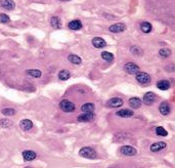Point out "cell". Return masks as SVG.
Here are the masks:
<instances>
[{
	"label": "cell",
	"mask_w": 175,
	"mask_h": 168,
	"mask_svg": "<svg viewBox=\"0 0 175 168\" xmlns=\"http://www.w3.org/2000/svg\"><path fill=\"white\" fill-rule=\"evenodd\" d=\"M68 60H69L72 64H74V65H80L82 62V60L76 55H70L69 57H68Z\"/></svg>",
	"instance_id": "cell-23"
},
{
	"label": "cell",
	"mask_w": 175,
	"mask_h": 168,
	"mask_svg": "<svg viewBox=\"0 0 175 168\" xmlns=\"http://www.w3.org/2000/svg\"><path fill=\"white\" fill-rule=\"evenodd\" d=\"M23 158L26 161H32L36 158V153L31 150H26L23 152Z\"/></svg>",
	"instance_id": "cell-15"
},
{
	"label": "cell",
	"mask_w": 175,
	"mask_h": 168,
	"mask_svg": "<svg viewBox=\"0 0 175 168\" xmlns=\"http://www.w3.org/2000/svg\"><path fill=\"white\" fill-rule=\"evenodd\" d=\"M122 105H123V99H120V97H113V99H111L108 102V106H110L112 108L121 107Z\"/></svg>",
	"instance_id": "cell-10"
},
{
	"label": "cell",
	"mask_w": 175,
	"mask_h": 168,
	"mask_svg": "<svg viewBox=\"0 0 175 168\" xmlns=\"http://www.w3.org/2000/svg\"><path fill=\"white\" fill-rule=\"evenodd\" d=\"M68 26L71 30H80L82 28V23L79 20H74V21L70 22Z\"/></svg>",
	"instance_id": "cell-19"
},
{
	"label": "cell",
	"mask_w": 175,
	"mask_h": 168,
	"mask_svg": "<svg viewBox=\"0 0 175 168\" xmlns=\"http://www.w3.org/2000/svg\"><path fill=\"white\" fill-rule=\"evenodd\" d=\"M9 21H10V19H9L8 15H4V13H0V23L7 24L9 23Z\"/></svg>",
	"instance_id": "cell-31"
},
{
	"label": "cell",
	"mask_w": 175,
	"mask_h": 168,
	"mask_svg": "<svg viewBox=\"0 0 175 168\" xmlns=\"http://www.w3.org/2000/svg\"><path fill=\"white\" fill-rule=\"evenodd\" d=\"M94 109H95V107H94V105L91 103L84 104L81 107V111L85 114H92L94 112Z\"/></svg>",
	"instance_id": "cell-13"
},
{
	"label": "cell",
	"mask_w": 175,
	"mask_h": 168,
	"mask_svg": "<svg viewBox=\"0 0 175 168\" xmlns=\"http://www.w3.org/2000/svg\"><path fill=\"white\" fill-rule=\"evenodd\" d=\"M120 152H121V154H123L125 156H134L137 153L136 149H134L133 147H130V146H123L120 149Z\"/></svg>",
	"instance_id": "cell-5"
},
{
	"label": "cell",
	"mask_w": 175,
	"mask_h": 168,
	"mask_svg": "<svg viewBox=\"0 0 175 168\" xmlns=\"http://www.w3.org/2000/svg\"><path fill=\"white\" fill-rule=\"evenodd\" d=\"M140 30H141L144 33H150L152 31V25H150L148 22H142L140 24Z\"/></svg>",
	"instance_id": "cell-21"
},
{
	"label": "cell",
	"mask_w": 175,
	"mask_h": 168,
	"mask_svg": "<svg viewBox=\"0 0 175 168\" xmlns=\"http://www.w3.org/2000/svg\"><path fill=\"white\" fill-rule=\"evenodd\" d=\"M108 30H110V32H112V33H120V32L125 31L126 25L123 23H117V24H114V25L110 26Z\"/></svg>",
	"instance_id": "cell-4"
},
{
	"label": "cell",
	"mask_w": 175,
	"mask_h": 168,
	"mask_svg": "<svg viewBox=\"0 0 175 168\" xmlns=\"http://www.w3.org/2000/svg\"><path fill=\"white\" fill-rule=\"evenodd\" d=\"M27 74L32 77H35V78H39L41 77V71L39 70H36V69H32V70H28Z\"/></svg>",
	"instance_id": "cell-25"
},
{
	"label": "cell",
	"mask_w": 175,
	"mask_h": 168,
	"mask_svg": "<svg viewBox=\"0 0 175 168\" xmlns=\"http://www.w3.org/2000/svg\"><path fill=\"white\" fill-rule=\"evenodd\" d=\"M135 78L140 84H148L150 82V76L146 72H138L135 74Z\"/></svg>",
	"instance_id": "cell-3"
},
{
	"label": "cell",
	"mask_w": 175,
	"mask_h": 168,
	"mask_svg": "<svg viewBox=\"0 0 175 168\" xmlns=\"http://www.w3.org/2000/svg\"><path fill=\"white\" fill-rule=\"evenodd\" d=\"M157 87L161 90H167V89L170 88V83L167 80H161L157 83Z\"/></svg>",
	"instance_id": "cell-20"
},
{
	"label": "cell",
	"mask_w": 175,
	"mask_h": 168,
	"mask_svg": "<svg viewBox=\"0 0 175 168\" xmlns=\"http://www.w3.org/2000/svg\"><path fill=\"white\" fill-rule=\"evenodd\" d=\"M58 78H60L61 80H63V81L68 80L70 78L69 71H67V70H63V71H61L60 73H58Z\"/></svg>",
	"instance_id": "cell-24"
},
{
	"label": "cell",
	"mask_w": 175,
	"mask_h": 168,
	"mask_svg": "<svg viewBox=\"0 0 175 168\" xmlns=\"http://www.w3.org/2000/svg\"><path fill=\"white\" fill-rule=\"evenodd\" d=\"M92 44L96 48H104V47H106V42L102 37H95L92 39Z\"/></svg>",
	"instance_id": "cell-9"
},
{
	"label": "cell",
	"mask_w": 175,
	"mask_h": 168,
	"mask_svg": "<svg viewBox=\"0 0 175 168\" xmlns=\"http://www.w3.org/2000/svg\"><path fill=\"white\" fill-rule=\"evenodd\" d=\"M79 154L81 157L86 158V159H94L96 158V152L92 148L84 147L79 151Z\"/></svg>",
	"instance_id": "cell-1"
},
{
	"label": "cell",
	"mask_w": 175,
	"mask_h": 168,
	"mask_svg": "<svg viewBox=\"0 0 175 168\" xmlns=\"http://www.w3.org/2000/svg\"><path fill=\"white\" fill-rule=\"evenodd\" d=\"M61 1H70V0H61Z\"/></svg>",
	"instance_id": "cell-33"
},
{
	"label": "cell",
	"mask_w": 175,
	"mask_h": 168,
	"mask_svg": "<svg viewBox=\"0 0 175 168\" xmlns=\"http://www.w3.org/2000/svg\"><path fill=\"white\" fill-rule=\"evenodd\" d=\"M141 104H142L141 99H138V97H131L129 99V106L132 109H138L141 106Z\"/></svg>",
	"instance_id": "cell-16"
},
{
	"label": "cell",
	"mask_w": 175,
	"mask_h": 168,
	"mask_svg": "<svg viewBox=\"0 0 175 168\" xmlns=\"http://www.w3.org/2000/svg\"><path fill=\"white\" fill-rule=\"evenodd\" d=\"M159 55H160L162 57H170V55H171V50L170 49H167V48H162V49H160V51H159Z\"/></svg>",
	"instance_id": "cell-29"
},
{
	"label": "cell",
	"mask_w": 175,
	"mask_h": 168,
	"mask_svg": "<svg viewBox=\"0 0 175 168\" xmlns=\"http://www.w3.org/2000/svg\"><path fill=\"white\" fill-rule=\"evenodd\" d=\"M102 57L106 62H111V61L114 60V55H113V53L108 52V51H104V52H102Z\"/></svg>",
	"instance_id": "cell-26"
},
{
	"label": "cell",
	"mask_w": 175,
	"mask_h": 168,
	"mask_svg": "<svg viewBox=\"0 0 175 168\" xmlns=\"http://www.w3.org/2000/svg\"><path fill=\"white\" fill-rule=\"evenodd\" d=\"M0 5L7 10H13L15 7V3L13 0H0Z\"/></svg>",
	"instance_id": "cell-8"
},
{
	"label": "cell",
	"mask_w": 175,
	"mask_h": 168,
	"mask_svg": "<svg viewBox=\"0 0 175 168\" xmlns=\"http://www.w3.org/2000/svg\"><path fill=\"white\" fill-rule=\"evenodd\" d=\"M26 168H31V167H26Z\"/></svg>",
	"instance_id": "cell-34"
},
{
	"label": "cell",
	"mask_w": 175,
	"mask_h": 168,
	"mask_svg": "<svg viewBox=\"0 0 175 168\" xmlns=\"http://www.w3.org/2000/svg\"><path fill=\"white\" fill-rule=\"evenodd\" d=\"M93 119H94L93 114L83 113L82 115H80L79 117H78V121H80V122H89V121H92Z\"/></svg>",
	"instance_id": "cell-17"
},
{
	"label": "cell",
	"mask_w": 175,
	"mask_h": 168,
	"mask_svg": "<svg viewBox=\"0 0 175 168\" xmlns=\"http://www.w3.org/2000/svg\"><path fill=\"white\" fill-rule=\"evenodd\" d=\"M133 111L131 110H127V109H123V110H120V111L117 112V115L120 116V117H123V118H127V117H131L133 116Z\"/></svg>",
	"instance_id": "cell-18"
},
{
	"label": "cell",
	"mask_w": 175,
	"mask_h": 168,
	"mask_svg": "<svg viewBox=\"0 0 175 168\" xmlns=\"http://www.w3.org/2000/svg\"><path fill=\"white\" fill-rule=\"evenodd\" d=\"M130 50H131V52L133 53V55H141V49L139 48L138 46H132L131 48H130Z\"/></svg>",
	"instance_id": "cell-32"
},
{
	"label": "cell",
	"mask_w": 175,
	"mask_h": 168,
	"mask_svg": "<svg viewBox=\"0 0 175 168\" xmlns=\"http://www.w3.org/2000/svg\"><path fill=\"white\" fill-rule=\"evenodd\" d=\"M2 114L5 116H13L15 114V109H11V108H6V109H3L2 110Z\"/></svg>",
	"instance_id": "cell-30"
},
{
	"label": "cell",
	"mask_w": 175,
	"mask_h": 168,
	"mask_svg": "<svg viewBox=\"0 0 175 168\" xmlns=\"http://www.w3.org/2000/svg\"><path fill=\"white\" fill-rule=\"evenodd\" d=\"M60 108L66 113H72L75 111V105L72 102L68 101V99H64L60 103Z\"/></svg>",
	"instance_id": "cell-2"
},
{
	"label": "cell",
	"mask_w": 175,
	"mask_h": 168,
	"mask_svg": "<svg viewBox=\"0 0 175 168\" xmlns=\"http://www.w3.org/2000/svg\"><path fill=\"white\" fill-rule=\"evenodd\" d=\"M166 143L164 141H158V143H154L152 146H150V151L153 152H159L161 150L165 149L166 148Z\"/></svg>",
	"instance_id": "cell-14"
},
{
	"label": "cell",
	"mask_w": 175,
	"mask_h": 168,
	"mask_svg": "<svg viewBox=\"0 0 175 168\" xmlns=\"http://www.w3.org/2000/svg\"><path fill=\"white\" fill-rule=\"evenodd\" d=\"M20 127H21L24 131H28L33 127V123H32L31 120L24 119V120H22L21 123H20Z\"/></svg>",
	"instance_id": "cell-12"
},
{
	"label": "cell",
	"mask_w": 175,
	"mask_h": 168,
	"mask_svg": "<svg viewBox=\"0 0 175 168\" xmlns=\"http://www.w3.org/2000/svg\"><path fill=\"white\" fill-rule=\"evenodd\" d=\"M124 69L128 74H136L139 72V67L134 63H127L124 66Z\"/></svg>",
	"instance_id": "cell-6"
},
{
	"label": "cell",
	"mask_w": 175,
	"mask_h": 168,
	"mask_svg": "<svg viewBox=\"0 0 175 168\" xmlns=\"http://www.w3.org/2000/svg\"><path fill=\"white\" fill-rule=\"evenodd\" d=\"M155 99H156V94L154 92H146L144 97V99H142V103L146 104L148 106H150L154 104Z\"/></svg>",
	"instance_id": "cell-7"
},
{
	"label": "cell",
	"mask_w": 175,
	"mask_h": 168,
	"mask_svg": "<svg viewBox=\"0 0 175 168\" xmlns=\"http://www.w3.org/2000/svg\"><path fill=\"white\" fill-rule=\"evenodd\" d=\"M50 25H51V27L54 28V29H58V28H61L62 23H61V21H60L58 18L52 17L51 20H50Z\"/></svg>",
	"instance_id": "cell-22"
},
{
	"label": "cell",
	"mask_w": 175,
	"mask_h": 168,
	"mask_svg": "<svg viewBox=\"0 0 175 168\" xmlns=\"http://www.w3.org/2000/svg\"><path fill=\"white\" fill-rule=\"evenodd\" d=\"M156 133L158 135H160V136H167V134H168L167 130L164 128V127H162V126H158V127H157Z\"/></svg>",
	"instance_id": "cell-27"
},
{
	"label": "cell",
	"mask_w": 175,
	"mask_h": 168,
	"mask_svg": "<svg viewBox=\"0 0 175 168\" xmlns=\"http://www.w3.org/2000/svg\"><path fill=\"white\" fill-rule=\"evenodd\" d=\"M159 111H160V113L162 114V115L167 116L169 113H170L171 108L167 102H163V103L160 105V107H159Z\"/></svg>",
	"instance_id": "cell-11"
},
{
	"label": "cell",
	"mask_w": 175,
	"mask_h": 168,
	"mask_svg": "<svg viewBox=\"0 0 175 168\" xmlns=\"http://www.w3.org/2000/svg\"><path fill=\"white\" fill-rule=\"evenodd\" d=\"M13 125V122L10 121L9 119H1L0 120V126L1 127H3V128H7V127H9V126Z\"/></svg>",
	"instance_id": "cell-28"
}]
</instances>
